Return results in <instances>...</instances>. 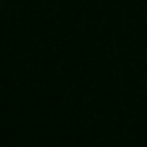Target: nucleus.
I'll list each match as a JSON object with an SVG mask.
<instances>
[]
</instances>
